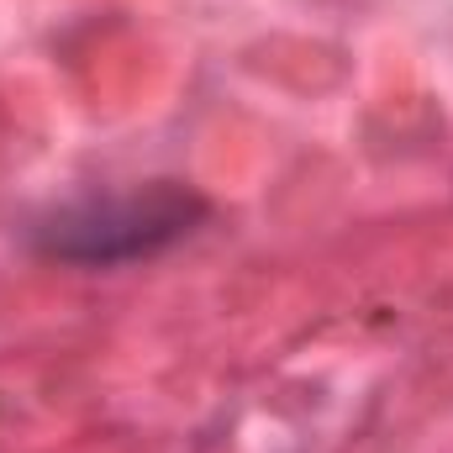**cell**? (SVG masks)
<instances>
[{"label": "cell", "mask_w": 453, "mask_h": 453, "mask_svg": "<svg viewBox=\"0 0 453 453\" xmlns=\"http://www.w3.org/2000/svg\"><path fill=\"white\" fill-rule=\"evenodd\" d=\"M201 222H206V196H196L190 185L158 180L148 190L90 196L80 206H64L58 217L42 222L37 242L42 253L69 258V264H127V258L180 242Z\"/></svg>", "instance_id": "6da1fadb"}]
</instances>
